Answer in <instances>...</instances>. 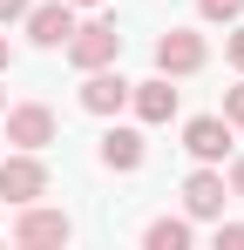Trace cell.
<instances>
[{
    "label": "cell",
    "mask_w": 244,
    "mask_h": 250,
    "mask_svg": "<svg viewBox=\"0 0 244 250\" xmlns=\"http://www.w3.org/2000/svg\"><path fill=\"white\" fill-rule=\"evenodd\" d=\"M116 54H122L116 21H88V27H75V34H68V61H75L81 75H88V68H109Z\"/></svg>",
    "instance_id": "1"
},
{
    "label": "cell",
    "mask_w": 244,
    "mask_h": 250,
    "mask_svg": "<svg viewBox=\"0 0 244 250\" xmlns=\"http://www.w3.org/2000/svg\"><path fill=\"white\" fill-rule=\"evenodd\" d=\"M0 196H7V203H34V196H48V169H41L34 149H21V156L0 163Z\"/></svg>",
    "instance_id": "2"
},
{
    "label": "cell",
    "mask_w": 244,
    "mask_h": 250,
    "mask_svg": "<svg viewBox=\"0 0 244 250\" xmlns=\"http://www.w3.org/2000/svg\"><path fill=\"white\" fill-rule=\"evenodd\" d=\"M21 21H27V41L34 47H68V34H75V7H68V0H41Z\"/></svg>",
    "instance_id": "3"
},
{
    "label": "cell",
    "mask_w": 244,
    "mask_h": 250,
    "mask_svg": "<svg viewBox=\"0 0 244 250\" xmlns=\"http://www.w3.org/2000/svg\"><path fill=\"white\" fill-rule=\"evenodd\" d=\"M0 115H7V142H14V149H48V142H54V108H41V102L0 108Z\"/></svg>",
    "instance_id": "4"
},
{
    "label": "cell",
    "mask_w": 244,
    "mask_h": 250,
    "mask_svg": "<svg viewBox=\"0 0 244 250\" xmlns=\"http://www.w3.org/2000/svg\"><path fill=\"white\" fill-rule=\"evenodd\" d=\"M203 54H210V47H203V34H190V27H170V34L156 41V75H197V68H203Z\"/></svg>",
    "instance_id": "5"
},
{
    "label": "cell",
    "mask_w": 244,
    "mask_h": 250,
    "mask_svg": "<svg viewBox=\"0 0 244 250\" xmlns=\"http://www.w3.org/2000/svg\"><path fill=\"white\" fill-rule=\"evenodd\" d=\"M81 108H88V115H122V108H129V82L116 75V61H109V68H88Z\"/></svg>",
    "instance_id": "6"
},
{
    "label": "cell",
    "mask_w": 244,
    "mask_h": 250,
    "mask_svg": "<svg viewBox=\"0 0 244 250\" xmlns=\"http://www.w3.org/2000/svg\"><path fill=\"white\" fill-rule=\"evenodd\" d=\"M224 203H231V183H224V176H217V169L203 163L197 176H190V183H183V209H190V216H197V223H210V216H224Z\"/></svg>",
    "instance_id": "7"
},
{
    "label": "cell",
    "mask_w": 244,
    "mask_h": 250,
    "mask_svg": "<svg viewBox=\"0 0 244 250\" xmlns=\"http://www.w3.org/2000/svg\"><path fill=\"white\" fill-rule=\"evenodd\" d=\"M183 149H190L197 163H224V156H231V122H224V115H197V122H183Z\"/></svg>",
    "instance_id": "8"
},
{
    "label": "cell",
    "mask_w": 244,
    "mask_h": 250,
    "mask_svg": "<svg viewBox=\"0 0 244 250\" xmlns=\"http://www.w3.org/2000/svg\"><path fill=\"white\" fill-rule=\"evenodd\" d=\"M14 244H27V250H41V244H68V216L61 209H21V223H14Z\"/></svg>",
    "instance_id": "9"
},
{
    "label": "cell",
    "mask_w": 244,
    "mask_h": 250,
    "mask_svg": "<svg viewBox=\"0 0 244 250\" xmlns=\"http://www.w3.org/2000/svg\"><path fill=\"white\" fill-rule=\"evenodd\" d=\"M129 108H136L143 122H170V115H176V88H170V75H156V82H129Z\"/></svg>",
    "instance_id": "10"
},
{
    "label": "cell",
    "mask_w": 244,
    "mask_h": 250,
    "mask_svg": "<svg viewBox=\"0 0 244 250\" xmlns=\"http://www.w3.org/2000/svg\"><path fill=\"white\" fill-rule=\"evenodd\" d=\"M102 169H143V135L136 128H109L102 135Z\"/></svg>",
    "instance_id": "11"
},
{
    "label": "cell",
    "mask_w": 244,
    "mask_h": 250,
    "mask_svg": "<svg viewBox=\"0 0 244 250\" xmlns=\"http://www.w3.org/2000/svg\"><path fill=\"white\" fill-rule=\"evenodd\" d=\"M143 244L149 250H183L190 244V223H183V216H156V223L143 230Z\"/></svg>",
    "instance_id": "12"
},
{
    "label": "cell",
    "mask_w": 244,
    "mask_h": 250,
    "mask_svg": "<svg viewBox=\"0 0 244 250\" xmlns=\"http://www.w3.org/2000/svg\"><path fill=\"white\" fill-rule=\"evenodd\" d=\"M197 14H203V21H238L244 0H197Z\"/></svg>",
    "instance_id": "13"
},
{
    "label": "cell",
    "mask_w": 244,
    "mask_h": 250,
    "mask_svg": "<svg viewBox=\"0 0 244 250\" xmlns=\"http://www.w3.org/2000/svg\"><path fill=\"white\" fill-rule=\"evenodd\" d=\"M224 122L244 128V82H238V88H224Z\"/></svg>",
    "instance_id": "14"
},
{
    "label": "cell",
    "mask_w": 244,
    "mask_h": 250,
    "mask_svg": "<svg viewBox=\"0 0 244 250\" xmlns=\"http://www.w3.org/2000/svg\"><path fill=\"white\" fill-rule=\"evenodd\" d=\"M217 250H244V223H217Z\"/></svg>",
    "instance_id": "15"
},
{
    "label": "cell",
    "mask_w": 244,
    "mask_h": 250,
    "mask_svg": "<svg viewBox=\"0 0 244 250\" xmlns=\"http://www.w3.org/2000/svg\"><path fill=\"white\" fill-rule=\"evenodd\" d=\"M224 54H231V68L244 75V27H231V41H224Z\"/></svg>",
    "instance_id": "16"
},
{
    "label": "cell",
    "mask_w": 244,
    "mask_h": 250,
    "mask_svg": "<svg viewBox=\"0 0 244 250\" xmlns=\"http://www.w3.org/2000/svg\"><path fill=\"white\" fill-rule=\"evenodd\" d=\"M27 7H34V0H0V27H7V21H21Z\"/></svg>",
    "instance_id": "17"
},
{
    "label": "cell",
    "mask_w": 244,
    "mask_h": 250,
    "mask_svg": "<svg viewBox=\"0 0 244 250\" xmlns=\"http://www.w3.org/2000/svg\"><path fill=\"white\" fill-rule=\"evenodd\" d=\"M231 196H244V156L231 163Z\"/></svg>",
    "instance_id": "18"
},
{
    "label": "cell",
    "mask_w": 244,
    "mask_h": 250,
    "mask_svg": "<svg viewBox=\"0 0 244 250\" xmlns=\"http://www.w3.org/2000/svg\"><path fill=\"white\" fill-rule=\"evenodd\" d=\"M7 61H14V47H7V34H0V68H7Z\"/></svg>",
    "instance_id": "19"
},
{
    "label": "cell",
    "mask_w": 244,
    "mask_h": 250,
    "mask_svg": "<svg viewBox=\"0 0 244 250\" xmlns=\"http://www.w3.org/2000/svg\"><path fill=\"white\" fill-rule=\"evenodd\" d=\"M68 7H102V0H68Z\"/></svg>",
    "instance_id": "20"
},
{
    "label": "cell",
    "mask_w": 244,
    "mask_h": 250,
    "mask_svg": "<svg viewBox=\"0 0 244 250\" xmlns=\"http://www.w3.org/2000/svg\"><path fill=\"white\" fill-rule=\"evenodd\" d=\"M0 108H7V95H0Z\"/></svg>",
    "instance_id": "21"
}]
</instances>
